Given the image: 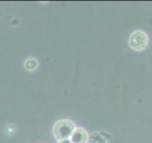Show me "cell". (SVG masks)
Masks as SVG:
<instances>
[{"label": "cell", "mask_w": 152, "mask_h": 143, "mask_svg": "<svg viewBox=\"0 0 152 143\" xmlns=\"http://www.w3.org/2000/svg\"><path fill=\"white\" fill-rule=\"evenodd\" d=\"M77 127L76 124L70 119H59L57 120L52 127V135L55 140L69 139L71 133L74 129Z\"/></svg>", "instance_id": "1"}, {"label": "cell", "mask_w": 152, "mask_h": 143, "mask_svg": "<svg viewBox=\"0 0 152 143\" xmlns=\"http://www.w3.org/2000/svg\"><path fill=\"white\" fill-rule=\"evenodd\" d=\"M149 43L147 33L142 30H135L128 37V46L135 52H142L145 50Z\"/></svg>", "instance_id": "2"}, {"label": "cell", "mask_w": 152, "mask_h": 143, "mask_svg": "<svg viewBox=\"0 0 152 143\" xmlns=\"http://www.w3.org/2000/svg\"><path fill=\"white\" fill-rule=\"evenodd\" d=\"M89 133L83 127H76L71 133L69 140L71 143H88Z\"/></svg>", "instance_id": "3"}, {"label": "cell", "mask_w": 152, "mask_h": 143, "mask_svg": "<svg viewBox=\"0 0 152 143\" xmlns=\"http://www.w3.org/2000/svg\"><path fill=\"white\" fill-rule=\"evenodd\" d=\"M111 136L104 131H96L89 135L88 143H109Z\"/></svg>", "instance_id": "4"}, {"label": "cell", "mask_w": 152, "mask_h": 143, "mask_svg": "<svg viewBox=\"0 0 152 143\" xmlns=\"http://www.w3.org/2000/svg\"><path fill=\"white\" fill-rule=\"evenodd\" d=\"M39 67V61L35 57H28L24 61V68L28 72H35Z\"/></svg>", "instance_id": "5"}, {"label": "cell", "mask_w": 152, "mask_h": 143, "mask_svg": "<svg viewBox=\"0 0 152 143\" xmlns=\"http://www.w3.org/2000/svg\"><path fill=\"white\" fill-rule=\"evenodd\" d=\"M15 132H16V129L14 127V125L8 124V125H6V127H5V133H6L8 136H12Z\"/></svg>", "instance_id": "6"}, {"label": "cell", "mask_w": 152, "mask_h": 143, "mask_svg": "<svg viewBox=\"0 0 152 143\" xmlns=\"http://www.w3.org/2000/svg\"><path fill=\"white\" fill-rule=\"evenodd\" d=\"M56 143H71L69 139H62V140H57Z\"/></svg>", "instance_id": "7"}]
</instances>
